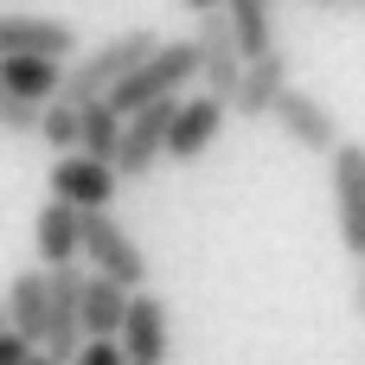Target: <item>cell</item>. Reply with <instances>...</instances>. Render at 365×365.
<instances>
[{
	"mask_svg": "<svg viewBox=\"0 0 365 365\" xmlns=\"http://www.w3.org/2000/svg\"><path fill=\"white\" fill-rule=\"evenodd\" d=\"M160 45V32H148V26H135V32H122V38H109V45H96V51H83V58H71L64 71H58V96L51 103H64V109H83V103H109V90L148 58Z\"/></svg>",
	"mask_w": 365,
	"mask_h": 365,
	"instance_id": "6da1fadb",
	"label": "cell"
},
{
	"mask_svg": "<svg viewBox=\"0 0 365 365\" xmlns=\"http://www.w3.org/2000/svg\"><path fill=\"white\" fill-rule=\"evenodd\" d=\"M199 77V58H192V38H160L115 90H109V115H135V109H154V103H173L186 96V83Z\"/></svg>",
	"mask_w": 365,
	"mask_h": 365,
	"instance_id": "7a4b0ae2",
	"label": "cell"
},
{
	"mask_svg": "<svg viewBox=\"0 0 365 365\" xmlns=\"http://www.w3.org/2000/svg\"><path fill=\"white\" fill-rule=\"evenodd\" d=\"M77 263H90V276L115 282L122 295L148 289V257L115 212H77Z\"/></svg>",
	"mask_w": 365,
	"mask_h": 365,
	"instance_id": "3957f363",
	"label": "cell"
},
{
	"mask_svg": "<svg viewBox=\"0 0 365 365\" xmlns=\"http://www.w3.org/2000/svg\"><path fill=\"white\" fill-rule=\"evenodd\" d=\"M83 346V269H45V334H38V353L58 365L77 359Z\"/></svg>",
	"mask_w": 365,
	"mask_h": 365,
	"instance_id": "277c9868",
	"label": "cell"
},
{
	"mask_svg": "<svg viewBox=\"0 0 365 365\" xmlns=\"http://www.w3.org/2000/svg\"><path fill=\"white\" fill-rule=\"evenodd\" d=\"M115 353H122V365H167V353H173V321H167V302L154 289L128 295Z\"/></svg>",
	"mask_w": 365,
	"mask_h": 365,
	"instance_id": "5b68a950",
	"label": "cell"
},
{
	"mask_svg": "<svg viewBox=\"0 0 365 365\" xmlns=\"http://www.w3.org/2000/svg\"><path fill=\"white\" fill-rule=\"evenodd\" d=\"M173 103H180V96H173ZM173 103H154V109H135V115H122V141H115V160H109L115 186H122V180H148V173L160 167V141H167Z\"/></svg>",
	"mask_w": 365,
	"mask_h": 365,
	"instance_id": "8992f818",
	"label": "cell"
},
{
	"mask_svg": "<svg viewBox=\"0 0 365 365\" xmlns=\"http://www.w3.org/2000/svg\"><path fill=\"white\" fill-rule=\"evenodd\" d=\"M77 26L71 19H38V13H0V58H51L71 64L77 58Z\"/></svg>",
	"mask_w": 365,
	"mask_h": 365,
	"instance_id": "52a82bcc",
	"label": "cell"
},
{
	"mask_svg": "<svg viewBox=\"0 0 365 365\" xmlns=\"http://www.w3.org/2000/svg\"><path fill=\"white\" fill-rule=\"evenodd\" d=\"M276 122H282V135L295 141V148H308V154H334L346 135H340V122H334V109L327 103H314L302 83H289L282 96H276V109H269Z\"/></svg>",
	"mask_w": 365,
	"mask_h": 365,
	"instance_id": "ba28073f",
	"label": "cell"
},
{
	"mask_svg": "<svg viewBox=\"0 0 365 365\" xmlns=\"http://www.w3.org/2000/svg\"><path fill=\"white\" fill-rule=\"evenodd\" d=\"M218 135H225V109H218V103H205V96H180V103H173V122H167L160 154H167L173 167H192L205 148H218Z\"/></svg>",
	"mask_w": 365,
	"mask_h": 365,
	"instance_id": "9c48e42d",
	"label": "cell"
},
{
	"mask_svg": "<svg viewBox=\"0 0 365 365\" xmlns=\"http://www.w3.org/2000/svg\"><path fill=\"white\" fill-rule=\"evenodd\" d=\"M45 186H51V199L71 205V212H109V205H115V173L96 167V160H83V154H58L51 173H45Z\"/></svg>",
	"mask_w": 365,
	"mask_h": 365,
	"instance_id": "30bf717a",
	"label": "cell"
},
{
	"mask_svg": "<svg viewBox=\"0 0 365 365\" xmlns=\"http://www.w3.org/2000/svg\"><path fill=\"white\" fill-rule=\"evenodd\" d=\"M334 212H340V244L365 257V148H334Z\"/></svg>",
	"mask_w": 365,
	"mask_h": 365,
	"instance_id": "8fae6325",
	"label": "cell"
},
{
	"mask_svg": "<svg viewBox=\"0 0 365 365\" xmlns=\"http://www.w3.org/2000/svg\"><path fill=\"white\" fill-rule=\"evenodd\" d=\"M289 83H295V77H289V58H282V45H276L269 58H250V64L237 71V90H231L225 115H250V122H263Z\"/></svg>",
	"mask_w": 365,
	"mask_h": 365,
	"instance_id": "7c38bea8",
	"label": "cell"
},
{
	"mask_svg": "<svg viewBox=\"0 0 365 365\" xmlns=\"http://www.w3.org/2000/svg\"><path fill=\"white\" fill-rule=\"evenodd\" d=\"M0 314H6V334L38 353V334H45V269H19V276L6 282Z\"/></svg>",
	"mask_w": 365,
	"mask_h": 365,
	"instance_id": "4fadbf2b",
	"label": "cell"
},
{
	"mask_svg": "<svg viewBox=\"0 0 365 365\" xmlns=\"http://www.w3.org/2000/svg\"><path fill=\"white\" fill-rule=\"evenodd\" d=\"M218 13H225L231 45H237V58H244V64L276 51V6H269V0H225Z\"/></svg>",
	"mask_w": 365,
	"mask_h": 365,
	"instance_id": "5bb4252c",
	"label": "cell"
},
{
	"mask_svg": "<svg viewBox=\"0 0 365 365\" xmlns=\"http://www.w3.org/2000/svg\"><path fill=\"white\" fill-rule=\"evenodd\" d=\"M32 250H38V269H71L77 263V212L45 199V212L32 218Z\"/></svg>",
	"mask_w": 365,
	"mask_h": 365,
	"instance_id": "9a60e30c",
	"label": "cell"
},
{
	"mask_svg": "<svg viewBox=\"0 0 365 365\" xmlns=\"http://www.w3.org/2000/svg\"><path fill=\"white\" fill-rule=\"evenodd\" d=\"M58 71L64 64H51V58H0V90L38 109V103L58 96Z\"/></svg>",
	"mask_w": 365,
	"mask_h": 365,
	"instance_id": "2e32d148",
	"label": "cell"
},
{
	"mask_svg": "<svg viewBox=\"0 0 365 365\" xmlns=\"http://www.w3.org/2000/svg\"><path fill=\"white\" fill-rule=\"evenodd\" d=\"M122 308L128 295L103 276H83V340H115L122 334Z\"/></svg>",
	"mask_w": 365,
	"mask_h": 365,
	"instance_id": "e0dca14e",
	"label": "cell"
},
{
	"mask_svg": "<svg viewBox=\"0 0 365 365\" xmlns=\"http://www.w3.org/2000/svg\"><path fill=\"white\" fill-rule=\"evenodd\" d=\"M115 141H122V115H109V103H83L77 109V154L96 160V167H109Z\"/></svg>",
	"mask_w": 365,
	"mask_h": 365,
	"instance_id": "ac0fdd59",
	"label": "cell"
},
{
	"mask_svg": "<svg viewBox=\"0 0 365 365\" xmlns=\"http://www.w3.org/2000/svg\"><path fill=\"white\" fill-rule=\"evenodd\" d=\"M32 135H38V141H51V148H71V154H77V109H64V103H38Z\"/></svg>",
	"mask_w": 365,
	"mask_h": 365,
	"instance_id": "d6986e66",
	"label": "cell"
},
{
	"mask_svg": "<svg viewBox=\"0 0 365 365\" xmlns=\"http://www.w3.org/2000/svg\"><path fill=\"white\" fill-rule=\"evenodd\" d=\"M32 122H38V109L0 90V135H32Z\"/></svg>",
	"mask_w": 365,
	"mask_h": 365,
	"instance_id": "ffe728a7",
	"label": "cell"
},
{
	"mask_svg": "<svg viewBox=\"0 0 365 365\" xmlns=\"http://www.w3.org/2000/svg\"><path fill=\"white\" fill-rule=\"evenodd\" d=\"M71 365H122V353H115V340H83Z\"/></svg>",
	"mask_w": 365,
	"mask_h": 365,
	"instance_id": "44dd1931",
	"label": "cell"
},
{
	"mask_svg": "<svg viewBox=\"0 0 365 365\" xmlns=\"http://www.w3.org/2000/svg\"><path fill=\"white\" fill-rule=\"evenodd\" d=\"M26 353H32V346H26V340H13V334L0 327V365H26Z\"/></svg>",
	"mask_w": 365,
	"mask_h": 365,
	"instance_id": "7402d4cb",
	"label": "cell"
},
{
	"mask_svg": "<svg viewBox=\"0 0 365 365\" xmlns=\"http://www.w3.org/2000/svg\"><path fill=\"white\" fill-rule=\"evenodd\" d=\"M186 6H192V13H218L225 0H186Z\"/></svg>",
	"mask_w": 365,
	"mask_h": 365,
	"instance_id": "603a6c76",
	"label": "cell"
},
{
	"mask_svg": "<svg viewBox=\"0 0 365 365\" xmlns=\"http://www.w3.org/2000/svg\"><path fill=\"white\" fill-rule=\"evenodd\" d=\"M26 365H58V359H45V353H26Z\"/></svg>",
	"mask_w": 365,
	"mask_h": 365,
	"instance_id": "cb8c5ba5",
	"label": "cell"
},
{
	"mask_svg": "<svg viewBox=\"0 0 365 365\" xmlns=\"http://www.w3.org/2000/svg\"><path fill=\"white\" fill-rule=\"evenodd\" d=\"M314 6H353V0H314Z\"/></svg>",
	"mask_w": 365,
	"mask_h": 365,
	"instance_id": "d4e9b609",
	"label": "cell"
},
{
	"mask_svg": "<svg viewBox=\"0 0 365 365\" xmlns=\"http://www.w3.org/2000/svg\"><path fill=\"white\" fill-rule=\"evenodd\" d=\"M0 327H6V314H0Z\"/></svg>",
	"mask_w": 365,
	"mask_h": 365,
	"instance_id": "484cf974",
	"label": "cell"
}]
</instances>
